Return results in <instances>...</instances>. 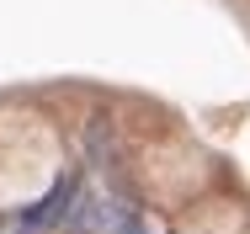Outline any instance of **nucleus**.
Segmentation results:
<instances>
[{"instance_id": "f257e3e1", "label": "nucleus", "mask_w": 250, "mask_h": 234, "mask_svg": "<svg viewBox=\"0 0 250 234\" xmlns=\"http://www.w3.org/2000/svg\"><path fill=\"white\" fill-rule=\"evenodd\" d=\"M75 191H80L75 181H59V187L48 191V202H38V208L21 213V224H27V229H48V224H59V218L75 208Z\"/></svg>"}]
</instances>
